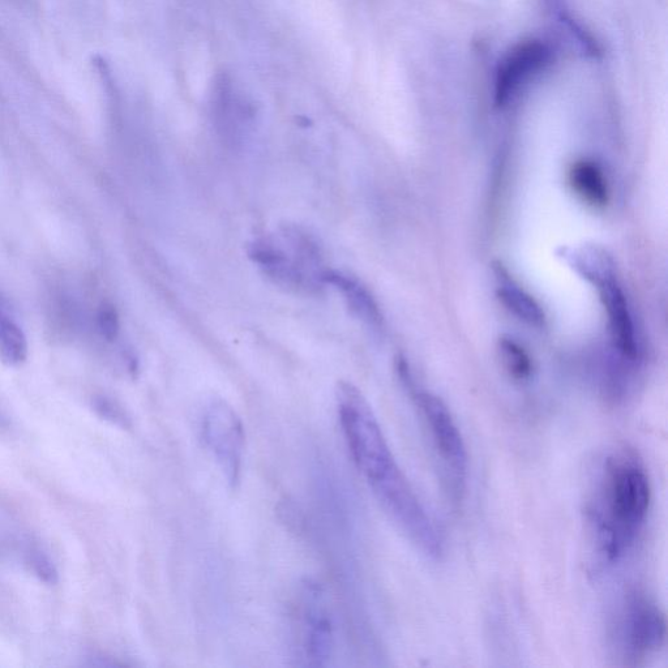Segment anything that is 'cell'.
<instances>
[{"label": "cell", "instance_id": "obj_1", "mask_svg": "<svg viewBox=\"0 0 668 668\" xmlns=\"http://www.w3.org/2000/svg\"><path fill=\"white\" fill-rule=\"evenodd\" d=\"M336 401L351 458L372 494L415 547L439 559L444 554L443 533L398 465L370 402L349 381L337 384Z\"/></svg>", "mask_w": 668, "mask_h": 668}, {"label": "cell", "instance_id": "obj_2", "mask_svg": "<svg viewBox=\"0 0 668 668\" xmlns=\"http://www.w3.org/2000/svg\"><path fill=\"white\" fill-rule=\"evenodd\" d=\"M652 504V483L642 458L631 448L603 458L590 490L588 520L598 558L620 562L632 550Z\"/></svg>", "mask_w": 668, "mask_h": 668}, {"label": "cell", "instance_id": "obj_3", "mask_svg": "<svg viewBox=\"0 0 668 668\" xmlns=\"http://www.w3.org/2000/svg\"><path fill=\"white\" fill-rule=\"evenodd\" d=\"M248 255L274 284L295 293L320 294L325 288L323 248L310 231L284 225L276 233L255 239Z\"/></svg>", "mask_w": 668, "mask_h": 668}, {"label": "cell", "instance_id": "obj_4", "mask_svg": "<svg viewBox=\"0 0 668 668\" xmlns=\"http://www.w3.org/2000/svg\"><path fill=\"white\" fill-rule=\"evenodd\" d=\"M397 371L430 436L449 488L456 499H461L468 483L469 456L460 427L447 404L415 380L405 359H398Z\"/></svg>", "mask_w": 668, "mask_h": 668}, {"label": "cell", "instance_id": "obj_5", "mask_svg": "<svg viewBox=\"0 0 668 668\" xmlns=\"http://www.w3.org/2000/svg\"><path fill=\"white\" fill-rule=\"evenodd\" d=\"M667 624L661 607L640 592L629 594L620 608L615 641L624 665L638 666L665 646Z\"/></svg>", "mask_w": 668, "mask_h": 668}, {"label": "cell", "instance_id": "obj_6", "mask_svg": "<svg viewBox=\"0 0 668 668\" xmlns=\"http://www.w3.org/2000/svg\"><path fill=\"white\" fill-rule=\"evenodd\" d=\"M201 435L226 481L237 487L246 452V432L237 411L222 398H213L201 414Z\"/></svg>", "mask_w": 668, "mask_h": 668}, {"label": "cell", "instance_id": "obj_7", "mask_svg": "<svg viewBox=\"0 0 668 668\" xmlns=\"http://www.w3.org/2000/svg\"><path fill=\"white\" fill-rule=\"evenodd\" d=\"M554 50L547 42L529 40L520 42L503 55L496 67L494 100L498 107H507L521 89L550 66Z\"/></svg>", "mask_w": 668, "mask_h": 668}, {"label": "cell", "instance_id": "obj_8", "mask_svg": "<svg viewBox=\"0 0 668 668\" xmlns=\"http://www.w3.org/2000/svg\"><path fill=\"white\" fill-rule=\"evenodd\" d=\"M302 655L304 665L325 667L334 648L333 624L318 582L306 581L301 589Z\"/></svg>", "mask_w": 668, "mask_h": 668}, {"label": "cell", "instance_id": "obj_9", "mask_svg": "<svg viewBox=\"0 0 668 668\" xmlns=\"http://www.w3.org/2000/svg\"><path fill=\"white\" fill-rule=\"evenodd\" d=\"M595 288L599 291L603 307L607 312L615 348L628 362L636 363L640 359V346L637 344L635 323L627 297L619 284L618 277L610 278Z\"/></svg>", "mask_w": 668, "mask_h": 668}, {"label": "cell", "instance_id": "obj_10", "mask_svg": "<svg viewBox=\"0 0 668 668\" xmlns=\"http://www.w3.org/2000/svg\"><path fill=\"white\" fill-rule=\"evenodd\" d=\"M324 282L325 285H332L344 294L350 311L358 319L375 328L380 327L383 323V315H381L379 304L376 303L374 295L357 278L350 276L348 273L328 268L324 274Z\"/></svg>", "mask_w": 668, "mask_h": 668}, {"label": "cell", "instance_id": "obj_11", "mask_svg": "<svg viewBox=\"0 0 668 668\" xmlns=\"http://www.w3.org/2000/svg\"><path fill=\"white\" fill-rule=\"evenodd\" d=\"M560 258L594 286L610 278L618 277L614 259L602 247L590 246V244L563 247L560 250Z\"/></svg>", "mask_w": 668, "mask_h": 668}, {"label": "cell", "instance_id": "obj_12", "mask_svg": "<svg viewBox=\"0 0 668 668\" xmlns=\"http://www.w3.org/2000/svg\"><path fill=\"white\" fill-rule=\"evenodd\" d=\"M496 284H498V297L500 302L513 312L518 319L524 320L525 323L534 325V327H542L545 325L546 316L542 307L538 302L517 284L515 280L508 273L503 265L498 264L494 268Z\"/></svg>", "mask_w": 668, "mask_h": 668}, {"label": "cell", "instance_id": "obj_13", "mask_svg": "<svg viewBox=\"0 0 668 668\" xmlns=\"http://www.w3.org/2000/svg\"><path fill=\"white\" fill-rule=\"evenodd\" d=\"M569 182L576 194L593 207H605L608 203L610 191L606 177L594 161L586 158L576 161L569 170Z\"/></svg>", "mask_w": 668, "mask_h": 668}, {"label": "cell", "instance_id": "obj_14", "mask_svg": "<svg viewBox=\"0 0 668 668\" xmlns=\"http://www.w3.org/2000/svg\"><path fill=\"white\" fill-rule=\"evenodd\" d=\"M0 357L10 366L21 365L28 357V341L23 329L0 312Z\"/></svg>", "mask_w": 668, "mask_h": 668}, {"label": "cell", "instance_id": "obj_15", "mask_svg": "<svg viewBox=\"0 0 668 668\" xmlns=\"http://www.w3.org/2000/svg\"><path fill=\"white\" fill-rule=\"evenodd\" d=\"M501 361L513 379L525 381L533 374V362L515 338L503 336L499 340Z\"/></svg>", "mask_w": 668, "mask_h": 668}, {"label": "cell", "instance_id": "obj_16", "mask_svg": "<svg viewBox=\"0 0 668 668\" xmlns=\"http://www.w3.org/2000/svg\"><path fill=\"white\" fill-rule=\"evenodd\" d=\"M92 409L98 417L109 422L110 425L121 428V430L130 431L134 427L131 415L113 398L107 396L93 397Z\"/></svg>", "mask_w": 668, "mask_h": 668}, {"label": "cell", "instance_id": "obj_17", "mask_svg": "<svg viewBox=\"0 0 668 668\" xmlns=\"http://www.w3.org/2000/svg\"><path fill=\"white\" fill-rule=\"evenodd\" d=\"M28 565L31 567L32 572L36 575L42 582L45 584L54 586L58 584L59 573L53 562H51L49 556H46L44 552L41 551H32L29 554Z\"/></svg>", "mask_w": 668, "mask_h": 668}, {"label": "cell", "instance_id": "obj_18", "mask_svg": "<svg viewBox=\"0 0 668 668\" xmlns=\"http://www.w3.org/2000/svg\"><path fill=\"white\" fill-rule=\"evenodd\" d=\"M97 325L102 337L107 341L117 340L121 332V321H119L117 310L110 303L102 304L98 310Z\"/></svg>", "mask_w": 668, "mask_h": 668}]
</instances>
